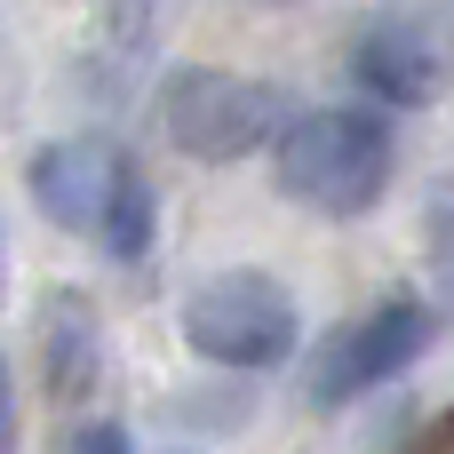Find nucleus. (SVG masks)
I'll return each instance as SVG.
<instances>
[{
  "mask_svg": "<svg viewBox=\"0 0 454 454\" xmlns=\"http://www.w3.org/2000/svg\"><path fill=\"white\" fill-rule=\"evenodd\" d=\"M343 72H351V88H359L367 104H383V112H423V104H439L447 80H454L447 16H439L431 0H391V8H375V16L351 32Z\"/></svg>",
  "mask_w": 454,
  "mask_h": 454,
  "instance_id": "39448f33",
  "label": "nucleus"
},
{
  "mask_svg": "<svg viewBox=\"0 0 454 454\" xmlns=\"http://www.w3.org/2000/svg\"><path fill=\"white\" fill-rule=\"evenodd\" d=\"M431 335H439V311H431L423 295H391V303L343 319L327 343H311V359H303V399H311L319 415H343V407H359L367 391L399 383V375L431 351Z\"/></svg>",
  "mask_w": 454,
  "mask_h": 454,
  "instance_id": "20e7f679",
  "label": "nucleus"
},
{
  "mask_svg": "<svg viewBox=\"0 0 454 454\" xmlns=\"http://www.w3.org/2000/svg\"><path fill=\"white\" fill-rule=\"evenodd\" d=\"M0 454H24V399H16V367L0 359Z\"/></svg>",
  "mask_w": 454,
  "mask_h": 454,
  "instance_id": "9b49d317",
  "label": "nucleus"
},
{
  "mask_svg": "<svg viewBox=\"0 0 454 454\" xmlns=\"http://www.w3.org/2000/svg\"><path fill=\"white\" fill-rule=\"evenodd\" d=\"M184 343L223 375H271L295 359L303 311L271 271H215L184 295Z\"/></svg>",
  "mask_w": 454,
  "mask_h": 454,
  "instance_id": "7ed1b4c3",
  "label": "nucleus"
},
{
  "mask_svg": "<svg viewBox=\"0 0 454 454\" xmlns=\"http://www.w3.org/2000/svg\"><path fill=\"white\" fill-rule=\"evenodd\" d=\"M152 8H160V0H112V32H120L128 48H144V32H152Z\"/></svg>",
  "mask_w": 454,
  "mask_h": 454,
  "instance_id": "f8f14e48",
  "label": "nucleus"
},
{
  "mask_svg": "<svg viewBox=\"0 0 454 454\" xmlns=\"http://www.w3.org/2000/svg\"><path fill=\"white\" fill-rule=\"evenodd\" d=\"M271 184L279 200L327 215V223H359L367 207H383V192L399 184V128L383 104H319L295 112L271 144Z\"/></svg>",
  "mask_w": 454,
  "mask_h": 454,
  "instance_id": "f257e3e1",
  "label": "nucleus"
},
{
  "mask_svg": "<svg viewBox=\"0 0 454 454\" xmlns=\"http://www.w3.org/2000/svg\"><path fill=\"white\" fill-rule=\"evenodd\" d=\"M255 8H295V0H255Z\"/></svg>",
  "mask_w": 454,
  "mask_h": 454,
  "instance_id": "ddd939ff",
  "label": "nucleus"
},
{
  "mask_svg": "<svg viewBox=\"0 0 454 454\" xmlns=\"http://www.w3.org/2000/svg\"><path fill=\"white\" fill-rule=\"evenodd\" d=\"M287 96L255 72H231V64H168L160 88H152V128L176 160L192 168H231V160H255L279 144L287 128Z\"/></svg>",
  "mask_w": 454,
  "mask_h": 454,
  "instance_id": "f03ea898",
  "label": "nucleus"
},
{
  "mask_svg": "<svg viewBox=\"0 0 454 454\" xmlns=\"http://www.w3.org/2000/svg\"><path fill=\"white\" fill-rule=\"evenodd\" d=\"M32 335H40V383H48V399L88 407V391L104 375V319L88 311V295H72V287L40 295Z\"/></svg>",
  "mask_w": 454,
  "mask_h": 454,
  "instance_id": "0eeeda50",
  "label": "nucleus"
},
{
  "mask_svg": "<svg viewBox=\"0 0 454 454\" xmlns=\"http://www.w3.org/2000/svg\"><path fill=\"white\" fill-rule=\"evenodd\" d=\"M128 160H136V152H120V144H104V136H56V144H40V152L24 160V192H32V207L48 215V231L96 247L104 207H112Z\"/></svg>",
  "mask_w": 454,
  "mask_h": 454,
  "instance_id": "423d86ee",
  "label": "nucleus"
},
{
  "mask_svg": "<svg viewBox=\"0 0 454 454\" xmlns=\"http://www.w3.org/2000/svg\"><path fill=\"white\" fill-rule=\"evenodd\" d=\"M423 271H431V311L454 327V176L423 192Z\"/></svg>",
  "mask_w": 454,
  "mask_h": 454,
  "instance_id": "1a4fd4ad",
  "label": "nucleus"
},
{
  "mask_svg": "<svg viewBox=\"0 0 454 454\" xmlns=\"http://www.w3.org/2000/svg\"><path fill=\"white\" fill-rule=\"evenodd\" d=\"M0 271H8V239H0Z\"/></svg>",
  "mask_w": 454,
  "mask_h": 454,
  "instance_id": "4468645a",
  "label": "nucleus"
},
{
  "mask_svg": "<svg viewBox=\"0 0 454 454\" xmlns=\"http://www.w3.org/2000/svg\"><path fill=\"white\" fill-rule=\"evenodd\" d=\"M152 231H160V192H152V176L128 160V168H120V192H112V207H104L96 255H104V263H144V255H152Z\"/></svg>",
  "mask_w": 454,
  "mask_h": 454,
  "instance_id": "6e6552de",
  "label": "nucleus"
},
{
  "mask_svg": "<svg viewBox=\"0 0 454 454\" xmlns=\"http://www.w3.org/2000/svg\"><path fill=\"white\" fill-rule=\"evenodd\" d=\"M64 454H136V439H128V423H112V415H88V423H72Z\"/></svg>",
  "mask_w": 454,
  "mask_h": 454,
  "instance_id": "9d476101",
  "label": "nucleus"
}]
</instances>
